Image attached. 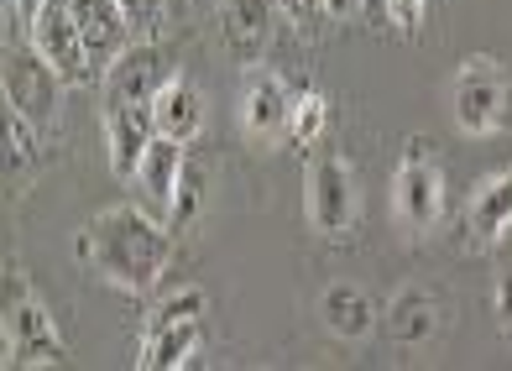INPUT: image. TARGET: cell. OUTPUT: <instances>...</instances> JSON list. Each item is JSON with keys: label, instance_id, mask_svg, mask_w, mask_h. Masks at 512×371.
Returning a JSON list of instances; mask_svg holds the SVG:
<instances>
[{"label": "cell", "instance_id": "obj_10", "mask_svg": "<svg viewBox=\"0 0 512 371\" xmlns=\"http://www.w3.org/2000/svg\"><path fill=\"white\" fill-rule=\"evenodd\" d=\"M6 330L16 340V361L21 366H58L68 351H63V335L53 314L37 304V298H21L16 309H6Z\"/></svg>", "mask_w": 512, "mask_h": 371}, {"label": "cell", "instance_id": "obj_11", "mask_svg": "<svg viewBox=\"0 0 512 371\" xmlns=\"http://www.w3.org/2000/svg\"><path fill=\"white\" fill-rule=\"evenodd\" d=\"M272 37V6L267 0H225L220 6V42L236 63H262Z\"/></svg>", "mask_w": 512, "mask_h": 371}, {"label": "cell", "instance_id": "obj_26", "mask_svg": "<svg viewBox=\"0 0 512 371\" xmlns=\"http://www.w3.org/2000/svg\"><path fill=\"white\" fill-rule=\"evenodd\" d=\"M21 298H27V288H21V272H16V267H6V272H0V304L16 309Z\"/></svg>", "mask_w": 512, "mask_h": 371}, {"label": "cell", "instance_id": "obj_24", "mask_svg": "<svg viewBox=\"0 0 512 371\" xmlns=\"http://www.w3.org/2000/svg\"><path fill=\"white\" fill-rule=\"evenodd\" d=\"M424 6H429V0H387V16L398 21L403 32H418V27H424Z\"/></svg>", "mask_w": 512, "mask_h": 371}, {"label": "cell", "instance_id": "obj_19", "mask_svg": "<svg viewBox=\"0 0 512 371\" xmlns=\"http://www.w3.org/2000/svg\"><path fill=\"white\" fill-rule=\"evenodd\" d=\"M387 330L398 335L403 345H424V340H434V330H439V304H434L424 288H403V293L387 304Z\"/></svg>", "mask_w": 512, "mask_h": 371}, {"label": "cell", "instance_id": "obj_9", "mask_svg": "<svg viewBox=\"0 0 512 371\" xmlns=\"http://www.w3.org/2000/svg\"><path fill=\"white\" fill-rule=\"evenodd\" d=\"M63 6H68V16H74V27L84 37L89 63L105 74V63L131 48V27L121 16V0H63Z\"/></svg>", "mask_w": 512, "mask_h": 371}, {"label": "cell", "instance_id": "obj_1", "mask_svg": "<svg viewBox=\"0 0 512 371\" xmlns=\"http://www.w3.org/2000/svg\"><path fill=\"white\" fill-rule=\"evenodd\" d=\"M79 257L95 262L115 288L147 293L173 257V230L147 210H131V204H115L100 210L79 230Z\"/></svg>", "mask_w": 512, "mask_h": 371}, {"label": "cell", "instance_id": "obj_12", "mask_svg": "<svg viewBox=\"0 0 512 371\" xmlns=\"http://www.w3.org/2000/svg\"><path fill=\"white\" fill-rule=\"evenodd\" d=\"M152 136V105H105V142L115 178H136V162H142Z\"/></svg>", "mask_w": 512, "mask_h": 371}, {"label": "cell", "instance_id": "obj_30", "mask_svg": "<svg viewBox=\"0 0 512 371\" xmlns=\"http://www.w3.org/2000/svg\"><path fill=\"white\" fill-rule=\"evenodd\" d=\"M324 11H330V16H356L361 0H324Z\"/></svg>", "mask_w": 512, "mask_h": 371}, {"label": "cell", "instance_id": "obj_4", "mask_svg": "<svg viewBox=\"0 0 512 371\" xmlns=\"http://www.w3.org/2000/svg\"><path fill=\"white\" fill-rule=\"evenodd\" d=\"M32 48L48 58V68L68 89H84V84L100 79V68L89 63V48H84V37H79V27H74V16H68L63 0H48V6L32 16Z\"/></svg>", "mask_w": 512, "mask_h": 371}, {"label": "cell", "instance_id": "obj_3", "mask_svg": "<svg viewBox=\"0 0 512 371\" xmlns=\"http://www.w3.org/2000/svg\"><path fill=\"white\" fill-rule=\"evenodd\" d=\"M63 79L48 68V58H42L37 48H11L6 58H0V95L11 100L16 115H27V121L42 131L58 121V95H63Z\"/></svg>", "mask_w": 512, "mask_h": 371}, {"label": "cell", "instance_id": "obj_6", "mask_svg": "<svg viewBox=\"0 0 512 371\" xmlns=\"http://www.w3.org/2000/svg\"><path fill=\"white\" fill-rule=\"evenodd\" d=\"M288 110H293V89L262 63H246L241 74V131L251 142H277L288 136Z\"/></svg>", "mask_w": 512, "mask_h": 371}, {"label": "cell", "instance_id": "obj_21", "mask_svg": "<svg viewBox=\"0 0 512 371\" xmlns=\"http://www.w3.org/2000/svg\"><path fill=\"white\" fill-rule=\"evenodd\" d=\"M121 16L131 27V42H157L168 21V0H121Z\"/></svg>", "mask_w": 512, "mask_h": 371}, {"label": "cell", "instance_id": "obj_16", "mask_svg": "<svg viewBox=\"0 0 512 371\" xmlns=\"http://www.w3.org/2000/svg\"><path fill=\"white\" fill-rule=\"evenodd\" d=\"M324 330L340 335V340H366L371 330H377V304L356 288V283H335L330 293H324Z\"/></svg>", "mask_w": 512, "mask_h": 371}, {"label": "cell", "instance_id": "obj_14", "mask_svg": "<svg viewBox=\"0 0 512 371\" xmlns=\"http://www.w3.org/2000/svg\"><path fill=\"white\" fill-rule=\"evenodd\" d=\"M183 142H168V136H152L142 162H136V183L152 204V215L168 225V210H173V194H178V178H183Z\"/></svg>", "mask_w": 512, "mask_h": 371}, {"label": "cell", "instance_id": "obj_32", "mask_svg": "<svg viewBox=\"0 0 512 371\" xmlns=\"http://www.w3.org/2000/svg\"><path fill=\"white\" fill-rule=\"evenodd\" d=\"M6 11H11V0H0V32H6Z\"/></svg>", "mask_w": 512, "mask_h": 371}, {"label": "cell", "instance_id": "obj_28", "mask_svg": "<svg viewBox=\"0 0 512 371\" xmlns=\"http://www.w3.org/2000/svg\"><path fill=\"white\" fill-rule=\"evenodd\" d=\"M16 361V340H11V330H6V324H0V371H6Z\"/></svg>", "mask_w": 512, "mask_h": 371}, {"label": "cell", "instance_id": "obj_29", "mask_svg": "<svg viewBox=\"0 0 512 371\" xmlns=\"http://www.w3.org/2000/svg\"><path fill=\"white\" fill-rule=\"evenodd\" d=\"M11 6H16V16H21V21H27V27H32V16H37L42 6H48V0H11Z\"/></svg>", "mask_w": 512, "mask_h": 371}, {"label": "cell", "instance_id": "obj_20", "mask_svg": "<svg viewBox=\"0 0 512 371\" xmlns=\"http://www.w3.org/2000/svg\"><path fill=\"white\" fill-rule=\"evenodd\" d=\"M324 126H330V100L319 95V89H304V95H293V110H288V136L298 147H314Z\"/></svg>", "mask_w": 512, "mask_h": 371}, {"label": "cell", "instance_id": "obj_17", "mask_svg": "<svg viewBox=\"0 0 512 371\" xmlns=\"http://www.w3.org/2000/svg\"><path fill=\"white\" fill-rule=\"evenodd\" d=\"M199 340H204V324H199V319L152 324L147 351H142V371H173V366H183V361H194Z\"/></svg>", "mask_w": 512, "mask_h": 371}, {"label": "cell", "instance_id": "obj_7", "mask_svg": "<svg viewBox=\"0 0 512 371\" xmlns=\"http://www.w3.org/2000/svg\"><path fill=\"white\" fill-rule=\"evenodd\" d=\"M309 220L324 236H340L356 220V178H351V162L335 152L314 157L309 168Z\"/></svg>", "mask_w": 512, "mask_h": 371}, {"label": "cell", "instance_id": "obj_15", "mask_svg": "<svg viewBox=\"0 0 512 371\" xmlns=\"http://www.w3.org/2000/svg\"><path fill=\"white\" fill-rule=\"evenodd\" d=\"M465 230H471V241H502L512 230V168L486 178L481 194L471 199V215H465Z\"/></svg>", "mask_w": 512, "mask_h": 371}, {"label": "cell", "instance_id": "obj_5", "mask_svg": "<svg viewBox=\"0 0 512 371\" xmlns=\"http://www.w3.org/2000/svg\"><path fill=\"white\" fill-rule=\"evenodd\" d=\"M429 142H408V152H403V168H398V178H392V199H398V220L413 230H434V220H439V210H445V173H439V162L424 152Z\"/></svg>", "mask_w": 512, "mask_h": 371}, {"label": "cell", "instance_id": "obj_27", "mask_svg": "<svg viewBox=\"0 0 512 371\" xmlns=\"http://www.w3.org/2000/svg\"><path fill=\"white\" fill-rule=\"evenodd\" d=\"M497 319H502V330L512 335V272L497 277Z\"/></svg>", "mask_w": 512, "mask_h": 371}, {"label": "cell", "instance_id": "obj_13", "mask_svg": "<svg viewBox=\"0 0 512 371\" xmlns=\"http://www.w3.org/2000/svg\"><path fill=\"white\" fill-rule=\"evenodd\" d=\"M204 126V100H199V89L183 79V74H168V84L152 95V131L157 136H168V142H183L189 147L194 136Z\"/></svg>", "mask_w": 512, "mask_h": 371}, {"label": "cell", "instance_id": "obj_8", "mask_svg": "<svg viewBox=\"0 0 512 371\" xmlns=\"http://www.w3.org/2000/svg\"><path fill=\"white\" fill-rule=\"evenodd\" d=\"M168 58L157 42H131L121 58L105 63V105H152V95L168 84Z\"/></svg>", "mask_w": 512, "mask_h": 371}, {"label": "cell", "instance_id": "obj_23", "mask_svg": "<svg viewBox=\"0 0 512 371\" xmlns=\"http://www.w3.org/2000/svg\"><path fill=\"white\" fill-rule=\"evenodd\" d=\"M204 314V288H183L173 298H162L157 304V319L152 324H173V319H199Z\"/></svg>", "mask_w": 512, "mask_h": 371}, {"label": "cell", "instance_id": "obj_18", "mask_svg": "<svg viewBox=\"0 0 512 371\" xmlns=\"http://www.w3.org/2000/svg\"><path fill=\"white\" fill-rule=\"evenodd\" d=\"M27 168H37V126L27 115H16L11 100L0 95V183H11Z\"/></svg>", "mask_w": 512, "mask_h": 371}, {"label": "cell", "instance_id": "obj_31", "mask_svg": "<svg viewBox=\"0 0 512 371\" xmlns=\"http://www.w3.org/2000/svg\"><path fill=\"white\" fill-rule=\"evenodd\" d=\"M361 6H366L371 16H382V6H387V0H361Z\"/></svg>", "mask_w": 512, "mask_h": 371}, {"label": "cell", "instance_id": "obj_2", "mask_svg": "<svg viewBox=\"0 0 512 371\" xmlns=\"http://www.w3.org/2000/svg\"><path fill=\"white\" fill-rule=\"evenodd\" d=\"M450 105H455V126L465 136H492V131L507 126V115H512V79L492 58H471L455 74Z\"/></svg>", "mask_w": 512, "mask_h": 371}, {"label": "cell", "instance_id": "obj_22", "mask_svg": "<svg viewBox=\"0 0 512 371\" xmlns=\"http://www.w3.org/2000/svg\"><path fill=\"white\" fill-rule=\"evenodd\" d=\"M194 210H199V168L183 162V178H178V194H173V210H168V230H178Z\"/></svg>", "mask_w": 512, "mask_h": 371}, {"label": "cell", "instance_id": "obj_25", "mask_svg": "<svg viewBox=\"0 0 512 371\" xmlns=\"http://www.w3.org/2000/svg\"><path fill=\"white\" fill-rule=\"evenodd\" d=\"M277 6H283L288 21H298V27H314V21L324 16V0H277Z\"/></svg>", "mask_w": 512, "mask_h": 371}]
</instances>
